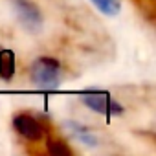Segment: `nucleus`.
Returning <instances> with one entry per match:
<instances>
[{
  "instance_id": "obj_4",
  "label": "nucleus",
  "mask_w": 156,
  "mask_h": 156,
  "mask_svg": "<svg viewBox=\"0 0 156 156\" xmlns=\"http://www.w3.org/2000/svg\"><path fill=\"white\" fill-rule=\"evenodd\" d=\"M13 2H15V9H17L20 24L28 31H39L42 26V15L39 8L30 0H13Z\"/></svg>"
},
{
  "instance_id": "obj_2",
  "label": "nucleus",
  "mask_w": 156,
  "mask_h": 156,
  "mask_svg": "<svg viewBox=\"0 0 156 156\" xmlns=\"http://www.w3.org/2000/svg\"><path fill=\"white\" fill-rule=\"evenodd\" d=\"M81 99H83V103H85L90 110H94V112H98V114L119 116V114L123 112V107H121L116 99H112L107 92H96V90L85 92Z\"/></svg>"
},
{
  "instance_id": "obj_1",
  "label": "nucleus",
  "mask_w": 156,
  "mask_h": 156,
  "mask_svg": "<svg viewBox=\"0 0 156 156\" xmlns=\"http://www.w3.org/2000/svg\"><path fill=\"white\" fill-rule=\"evenodd\" d=\"M30 79L41 90H55L61 81V64L53 57H39L30 68Z\"/></svg>"
},
{
  "instance_id": "obj_3",
  "label": "nucleus",
  "mask_w": 156,
  "mask_h": 156,
  "mask_svg": "<svg viewBox=\"0 0 156 156\" xmlns=\"http://www.w3.org/2000/svg\"><path fill=\"white\" fill-rule=\"evenodd\" d=\"M13 127L22 138H26L30 141H41L44 138V134H46L44 125L37 118H33L31 114H24V112L17 114L13 118Z\"/></svg>"
},
{
  "instance_id": "obj_5",
  "label": "nucleus",
  "mask_w": 156,
  "mask_h": 156,
  "mask_svg": "<svg viewBox=\"0 0 156 156\" xmlns=\"http://www.w3.org/2000/svg\"><path fill=\"white\" fill-rule=\"evenodd\" d=\"M15 75V53L11 50L0 51V77L4 81H9Z\"/></svg>"
},
{
  "instance_id": "obj_6",
  "label": "nucleus",
  "mask_w": 156,
  "mask_h": 156,
  "mask_svg": "<svg viewBox=\"0 0 156 156\" xmlns=\"http://www.w3.org/2000/svg\"><path fill=\"white\" fill-rule=\"evenodd\" d=\"M68 127H70V130H72V134L77 138V140H81V141H85L87 145H90V147H96L98 145V140H96V136L85 127V125H77V123H68Z\"/></svg>"
},
{
  "instance_id": "obj_8",
  "label": "nucleus",
  "mask_w": 156,
  "mask_h": 156,
  "mask_svg": "<svg viewBox=\"0 0 156 156\" xmlns=\"http://www.w3.org/2000/svg\"><path fill=\"white\" fill-rule=\"evenodd\" d=\"M92 4L105 15H118L121 9V0H92Z\"/></svg>"
},
{
  "instance_id": "obj_7",
  "label": "nucleus",
  "mask_w": 156,
  "mask_h": 156,
  "mask_svg": "<svg viewBox=\"0 0 156 156\" xmlns=\"http://www.w3.org/2000/svg\"><path fill=\"white\" fill-rule=\"evenodd\" d=\"M46 149H48V152L53 154V156H73V151L70 149V145L64 143V141L59 140V138H50V140L46 141Z\"/></svg>"
}]
</instances>
